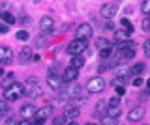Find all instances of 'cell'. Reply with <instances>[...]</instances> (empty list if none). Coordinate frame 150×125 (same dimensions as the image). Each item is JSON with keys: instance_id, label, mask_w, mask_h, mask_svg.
Segmentation results:
<instances>
[{"instance_id": "25", "label": "cell", "mask_w": 150, "mask_h": 125, "mask_svg": "<svg viewBox=\"0 0 150 125\" xmlns=\"http://www.w3.org/2000/svg\"><path fill=\"white\" fill-rule=\"evenodd\" d=\"M129 38V32H126V30H115V39L116 41H124V39H128Z\"/></svg>"}, {"instance_id": "8", "label": "cell", "mask_w": 150, "mask_h": 125, "mask_svg": "<svg viewBox=\"0 0 150 125\" xmlns=\"http://www.w3.org/2000/svg\"><path fill=\"white\" fill-rule=\"evenodd\" d=\"M77 77H79V69H75V67H66L64 69V73H62V82H75L77 80Z\"/></svg>"}, {"instance_id": "33", "label": "cell", "mask_w": 150, "mask_h": 125, "mask_svg": "<svg viewBox=\"0 0 150 125\" xmlns=\"http://www.w3.org/2000/svg\"><path fill=\"white\" fill-rule=\"evenodd\" d=\"M34 47H38V49L45 47V39H43V36H38V38H36V41H34Z\"/></svg>"}, {"instance_id": "32", "label": "cell", "mask_w": 150, "mask_h": 125, "mask_svg": "<svg viewBox=\"0 0 150 125\" xmlns=\"http://www.w3.org/2000/svg\"><path fill=\"white\" fill-rule=\"evenodd\" d=\"M17 39L19 41H26L28 39V30H19L17 32Z\"/></svg>"}, {"instance_id": "44", "label": "cell", "mask_w": 150, "mask_h": 125, "mask_svg": "<svg viewBox=\"0 0 150 125\" xmlns=\"http://www.w3.org/2000/svg\"><path fill=\"white\" fill-rule=\"evenodd\" d=\"M105 28H107V30H115V24L111 22V19H107V22H105Z\"/></svg>"}, {"instance_id": "34", "label": "cell", "mask_w": 150, "mask_h": 125, "mask_svg": "<svg viewBox=\"0 0 150 125\" xmlns=\"http://www.w3.org/2000/svg\"><path fill=\"white\" fill-rule=\"evenodd\" d=\"M107 110V105H105V101H100V103H98V106H96V112L98 114H103Z\"/></svg>"}, {"instance_id": "43", "label": "cell", "mask_w": 150, "mask_h": 125, "mask_svg": "<svg viewBox=\"0 0 150 125\" xmlns=\"http://www.w3.org/2000/svg\"><path fill=\"white\" fill-rule=\"evenodd\" d=\"M120 105V99H118V97H112V99L109 101V106H118Z\"/></svg>"}, {"instance_id": "2", "label": "cell", "mask_w": 150, "mask_h": 125, "mask_svg": "<svg viewBox=\"0 0 150 125\" xmlns=\"http://www.w3.org/2000/svg\"><path fill=\"white\" fill-rule=\"evenodd\" d=\"M25 88V95H28L30 99H36V97H41V94H43V90H41V86L38 84L36 78H28L26 84L23 86Z\"/></svg>"}, {"instance_id": "42", "label": "cell", "mask_w": 150, "mask_h": 125, "mask_svg": "<svg viewBox=\"0 0 150 125\" xmlns=\"http://www.w3.org/2000/svg\"><path fill=\"white\" fill-rule=\"evenodd\" d=\"M115 86H116V94H118V95H124L126 94V88L122 86V84H115Z\"/></svg>"}, {"instance_id": "22", "label": "cell", "mask_w": 150, "mask_h": 125, "mask_svg": "<svg viewBox=\"0 0 150 125\" xmlns=\"http://www.w3.org/2000/svg\"><path fill=\"white\" fill-rule=\"evenodd\" d=\"M131 47H137V45H135L133 41H129V39L118 41V45H116V49H118V50H126V49H131Z\"/></svg>"}, {"instance_id": "27", "label": "cell", "mask_w": 150, "mask_h": 125, "mask_svg": "<svg viewBox=\"0 0 150 125\" xmlns=\"http://www.w3.org/2000/svg\"><path fill=\"white\" fill-rule=\"evenodd\" d=\"M9 112V105H8V101L4 99V101H0V116H4V114H8Z\"/></svg>"}, {"instance_id": "48", "label": "cell", "mask_w": 150, "mask_h": 125, "mask_svg": "<svg viewBox=\"0 0 150 125\" xmlns=\"http://www.w3.org/2000/svg\"><path fill=\"white\" fill-rule=\"evenodd\" d=\"M66 125H79V123H77V122H75V119H69V122H68V123H66Z\"/></svg>"}, {"instance_id": "21", "label": "cell", "mask_w": 150, "mask_h": 125, "mask_svg": "<svg viewBox=\"0 0 150 125\" xmlns=\"http://www.w3.org/2000/svg\"><path fill=\"white\" fill-rule=\"evenodd\" d=\"M83 66H84V58L81 56V54H75V56H71V67L79 69V67H83Z\"/></svg>"}, {"instance_id": "45", "label": "cell", "mask_w": 150, "mask_h": 125, "mask_svg": "<svg viewBox=\"0 0 150 125\" xmlns=\"http://www.w3.org/2000/svg\"><path fill=\"white\" fill-rule=\"evenodd\" d=\"M17 125H32V123L28 122V119H19V122H17Z\"/></svg>"}, {"instance_id": "47", "label": "cell", "mask_w": 150, "mask_h": 125, "mask_svg": "<svg viewBox=\"0 0 150 125\" xmlns=\"http://www.w3.org/2000/svg\"><path fill=\"white\" fill-rule=\"evenodd\" d=\"M40 60H41V58L38 56V54H32V62H40Z\"/></svg>"}, {"instance_id": "26", "label": "cell", "mask_w": 150, "mask_h": 125, "mask_svg": "<svg viewBox=\"0 0 150 125\" xmlns=\"http://www.w3.org/2000/svg\"><path fill=\"white\" fill-rule=\"evenodd\" d=\"M111 50H112V45H109V47H105V49H100V58L101 60H107L111 56Z\"/></svg>"}, {"instance_id": "36", "label": "cell", "mask_w": 150, "mask_h": 125, "mask_svg": "<svg viewBox=\"0 0 150 125\" xmlns=\"http://www.w3.org/2000/svg\"><path fill=\"white\" fill-rule=\"evenodd\" d=\"M66 123H68V119L64 116H56L54 118V125H66Z\"/></svg>"}, {"instance_id": "4", "label": "cell", "mask_w": 150, "mask_h": 125, "mask_svg": "<svg viewBox=\"0 0 150 125\" xmlns=\"http://www.w3.org/2000/svg\"><path fill=\"white\" fill-rule=\"evenodd\" d=\"M86 90L90 94H100V91L105 90V80L101 77H92L90 80L86 82Z\"/></svg>"}, {"instance_id": "10", "label": "cell", "mask_w": 150, "mask_h": 125, "mask_svg": "<svg viewBox=\"0 0 150 125\" xmlns=\"http://www.w3.org/2000/svg\"><path fill=\"white\" fill-rule=\"evenodd\" d=\"M45 82H47V86H49L51 90H60L62 84H64L62 78H60V75H53V73H51V75H47Z\"/></svg>"}, {"instance_id": "49", "label": "cell", "mask_w": 150, "mask_h": 125, "mask_svg": "<svg viewBox=\"0 0 150 125\" xmlns=\"http://www.w3.org/2000/svg\"><path fill=\"white\" fill-rule=\"evenodd\" d=\"M4 75H6V73H4V69H2V67H0V78H2Z\"/></svg>"}, {"instance_id": "28", "label": "cell", "mask_w": 150, "mask_h": 125, "mask_svg": "<svg viewBox=\"0 0 150 125\" xmlns=\"http://www.w3.org/2000/svg\"><path fill=\"white\" fill-rule=\"evenodd\" d=\"M120 24L126 28V32H129V34L133 32V24H131V22H129L128 19H120Z\"/></svg>"}, {"instance_id": "3", "label": "cell", "mask_w": 150, "mask_h": 125, "mask_svg": "<svg viewBox=\"0 0 150 125\" xmlns=\"http://www.w3.org/2000/svg\"><path fill=\"white\" fill-rule=\"evenodd\" d=\"M53 114V106L51 105H45V106H41V108H36V112L34 116H32V123H41V122H45L49 116Z\"/></svg>"}, {"instance_id": "5", "label": "cell", "mask_w": 150, "mask_h": 125, "mask_svg": "<svg viewBox=\"0 0 150 125\" xmlns=\"http://www.w3.org/2000/svg\"><path fill=\"white\" fill-rule=\"evenodd\" d=\"M60 90H62V88H60ZM81 90H83V88L75 82V84L64 88V90L60 91V97H62V99H75L77 95H81Z\"/></svg>"}, {"instance_id": "1", "label": "cell", "mask_w": 150, "mask_h": 125, "mask_svg": "<svg viewBox=\"0 0 150 125\" xmlns=\"http://www.w3.org/2000/svg\"><path fill=\"white\" fill-rule=\"evenodd\" d=\"M23 95H25V88H23V84H19V82H13L9 88L4 90V99L6 101H17Z\"/></svg>"}, {"instance_id": "17", "label": "cell", "mask_w": 150, "mask_h": 125, "mask_svg": "<svg viewBox=\"0 0 150 125\" xmlns=\"http://www.w3.org/2000/svg\"><path fill=\"white\" fill-rule=\"evenodd\" d=\"M32 47H23V50H21V54H19V60H21L23 64H28L32 60Z\"/></svg>"}, {"instance_id": "13", "label": "cell", "mask_w": 150, "mask_h": 125, "mask_svg": "<svg viewBox=\"0 0 150 125\" xmlns=\"http://www.w3.org/2000/svg\"><path fill=\"white\" fill-rule=\"evenodd\" d=\"M129 67H126V66H122V67H118L116 69V78H115V84H122V82L128 78V75H129Z\"/></svg>"}, {"instance_id": "12", "label": "cell", "mask_w": 150, "mask_h": 125, "mask_svg": "<svg viewBox=\"0 0 150 125\" xmlns=\"http://www.w3.org/2000/svg\"><path fill=\"white\" fill-rule=\"evenodd\" d=\"M143 116H144V108L143 106H135L128 112V119L129 122H139V119H143Z\"/></svg>"}, {"instance_id": "38", "label": "cell", "mask_w": 150, "mask_h": 125, "mask_svg": "<svg viewBox=\"0 0 150 125\" xmlns=\"http://www.w3.org/2000/svg\"><path fill=\"white\" fill-rule=\"evenodd\" d=\"M101 125H115V118H111V116L103 118V119H101Z\"/></svg>"}, {"instance_id": "50", "label": "cell", "mask_w": 150, "mask_h": 125, "mask_svg": "<svg viewBox=\"0 0 150 125\" xmlns=\"http://www.w3.org/2000/svg\"><path fill=\"white\" fill-rule=\"evenodd\" d=\"M0 13H2V8H0Z\"/></svg>"}, {"instance_id": "30", "label": "cell", "mask_w": 150, "mask_h": 125, "mask_svg": "<svg viewBox=\"0 0 150 125\" xmlns=\"http://www.w3.org/2000/svg\"><path fill=\"white\" fill-rule=\"evenodd\" d=\"M96 45H98V49H105V47H109V41H107V39H103V38H98L96 39Z\"/></svg>"}, {"instance_id": "37", "label": "cell", "mask_w": 150, "mask_h": 125, "mask_svg": "<svg viewBox=\"0 0 150 125\" xmlns=\"http://www.w3.org/2000/svg\"><path fill=\"white\" fill-rule=\"evenodd\" d=\"M143 32H150V19L148 17L143 19Z\"/></svg>"}, {"instance_id": "20", "label": "cell", "mask_w": 150, "mask_h": 125, "mask_svg": "<svg viewBox=\"0 0 150 125\" xmlns=\"http://www.w3.org/2000/svg\"><path fill=\"white\" fill-rule=\"evenodd\" d=\"M107 116H111V118H120V114H122V108H120V105L118 106H107Z\"/></svg>"}, {"instance_id": "31", "label": "cell", "mask_w": 150, "mask_h": 125, "mask_svg": "<svg viewBox=\"0 0 150 125\" xmlns=\"http://www.w3.org/2000/svg\"><path fill=\"white\" fill-rule=\"evenodd\" d=\"M141 11H143L144 15H148V11H150V0H143V4H141Z\"/></svg>"}, {"instance_id": "41", "label": "cell", "mask_w": 150, "mask_h": 125, "mask_svg": "<svg viewBox=\"0 0 150 125\" xmlns=\"http://www.w3.org/2000/svg\"><path fill=\"white\" fill-rule=\"evenodd\" d=\"M9 32V24H6V22H0V34H8Z\"/></svg>"}, {"instance_id": "7", "label": "cell", "mask_w": 150, "mask_h": 125, "mask_svg": "<svg viewBox=\"0 0 150 125\" xmlns=\"http://www.w3.org/2000/svg\"><path fill=\"white\" fill-rule=\"evenodd\" d=\"M92 34H94L92 26H90V24H86V22H83V24H79L77 32H75V38L86 41V39H90V38H92Z\"/></svg>"}, {"instance_id": "18", "label": "cell", "mask_w": 150, "mask_h": 125, "mask_svg": "<svg viewBox=\"0 0 150 125\" xmlns=\"http://www.w3.org/2000/svg\"><path fill=\"white\" fill-rule=\"evenodd\" d=\"M15 82V73H6V75L2 77V88L6 90V88H9Z\"/></svg>"}, {"instance_id": "46", "label": "cell", "mask_w": 150, "mask_h": 125, "mask_svg": "<svg viewBox=\"0 0 150 125\" xmlns=\"http://www.w3.org/2000/svg\"><path fill=\"white\" fill-rule=\"evenodd\" d=\"M98 69H100V73H101V71H105V69H107V64H105V62H103V64H101V66H100V67H98Z\"/></svg>"}, {"instance_id": "15", "label": "cell", "mask_w": 150, "mask_h": 125, "mask_svg": "<svg viewBox=\"0 0 150 125\" xmlns=\"http://www.w3.org/2000/svg\"><path fill=\"white\" fill-rule=\"evenodd\" d=\"M53 26H54V21H53V17H49V15L41 17V21H40V28L43 30V32H49V30H53Z\"/></svg>"}, {"instance_id": "16", "label": "cell", "mask_w": 150, "mask_h": 125, "mask_svg": "<svg viewBox=\"0 0 150 125\" xmlns=\"http://www.w3.org/2000/svg\"><path fill=\"white\" fill-rule=\"evenodd\" d=\"M34 112H36V106H34V105H25V106L21 108V112H19V114H21V118L30 119L32 116H34Z\"/></svg>"}, {"instance_id": "14", "label": "cell", "mask_w": 150, "mask_h": 125, "mask_svg": "<svg viewBox=\"0 0 150 125\" xmlns=\"http://www.w3.org/2000/svg\"><path fill=\"white\" fill-rule=\"evenodd\" d=\"M62 116H64L66 119H68V122H69V119H75V118L79 116V106H75V105H68Z\"/></svg>"}, {"instance_id": "39", "label": "cell", "mask_w": 150, "mask_h": 125, "mask_svg": "<svg viewBox=\"0 0 150 125\" xmlns=\"http://www.w3.org/2000/svg\"><path fill=\"white\" fill-rule=\"evenodd\" d=\"M131 82H133V86H137V88L144 84V80H143V77H135V78H133V80H131Z\"/></svg>"}, {"instance_id": "9", "label": "cell", "mask_w": 150, "mask_h": 125, "mask_svg": "<svg viewBox=\"0 0 150 125\" xmlns=\"http://www.w3.org/2000/svg\"><path fill=\"white\" fill-rule=\"evenodd\" d=\"M118 11V6L116 4H103L101 6V17L103 19H112Z\"/></svg>"}, {"instance_id": "29", "label": "cell", "mask_w": 150, "mask_h": 125, "mask_svg": "<svg viewBox=\"0 0 150 125\" xmlns=\"http://www.w3.org/2000/svg\"><path fill=\"white\" fill-rule=\"evenodd\" d=\"M84 103H86V97H81V95H77L75 99H71V105H75V106H81Z\"/></svg>"}, {"instance_id": "19", "label": "cell", "mask_w": 150, "mask_h": 125, "mask_svg": "<svg viewBox=\"0 0 150 125\" xmlns=\"http://www.w3.org/2000/svg\"><path fill=\"white\" fill-rule=\"evenodd\" d=\"M135 54H137V47L120 50V58H122V60H131V58H135Z\"/></svg>"}, {"instance_id": "6", "label": "cell", "mask_w": 150, "mask_h": 125, "mask_svg": "<svg viewBox=\"0 0 150 125\" xmlns=\"http://www.w3.org/2000/svg\"><path fill=\"white\" fill-rule=\"evenodd\" d=\"M84 50H86V41H84V39H77V38H75L71 43L68 45V52L71 54V56L81 54V52H84Z\"/></svg>"}, {"instance_id": "11", "label": "cell", "mask_w": 150, "mask_h": 125, "mask_svg": "<svg viewBox=\"0 0 150 125\" xmlns=\"http://www.w3.org/2000/svg\"><path fill=\"white\" fill-rule=\"evenodd\" d=\"M11 62H13V50L8 49V47H0V64L8 66Z\"/></svg>"}, {"instance_id": "35", "label": "cell", "mask_w": 150, "mask_h": 125, "mask_svg": "<svg viewBox=\"0 0 150 125\" xmlns=\"http://www.w3.org/2000/svg\"><path fill=\"white\" fill-rule=\"evenodd\" d=\"M143 49H144V56L150 58V39H146V41L143 43Z\"/></svg>"}, {"instance_id": "51", "label": "cell", "mask_w": 150, "mask_h": 125, "mask_svg": "<svg viewBox=\"0 0 150 125\" xmlns=\"http://www.w3.org/2000/svg\"><path fill=\"white\" fill-rule=\"evenodd\" d=\"M88 125H94V123H88Z\"/></svg>"}, {"instance_id": "40", "label": "cell", "mask_w": 150, "mask_h": 125, "mask_svg": "<svg viewBox=\"0 0 150 125\" xmlns=\"http://www.w3.org/2000/svg\"><path fill=\"white\" fill-rule=\"evenodd\" d=\"M17 122H19V119L15 118V116H9V118L6 119V123H4V125H17Z\"/></svg>"}, {"instance_id": "23", "label": "cell", "mask_w": 150, "mask_h": 125, "mask_svg": "<svg viewBox=\"0 0 150 125\" xmlns=\"http://www.w3.org/2000/svg\"><path fill=\"white\" fill-rule=\"evenodd\" d=\"M0 19L6 22V24H13V22H15V15H11V13H8V11H2L0 13Z\"/></svg>"}, {"instance_id": "24", "label": "cell", "mask_w": 150, "mask_h": 125, "mask_svg": "<svg viewBox=\"0 0 150 125\" xmlns=\"http://www.w3.org/2000/svg\"><path fill=\"white\" fill-rule=\"evenodd\" d=\"M144 69H146V66H144V64L141 62V64H135V66H133V69H129V71L133 73V75L141 77V75H143V73H144Z\"/></svg>"}]
</instances>
